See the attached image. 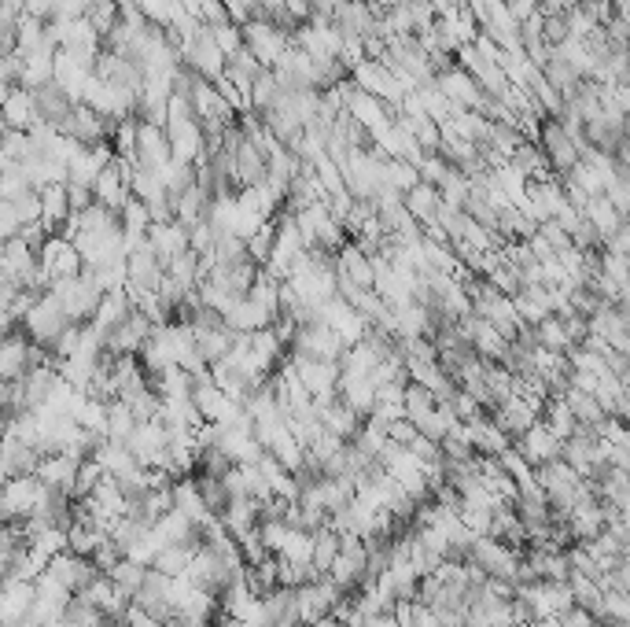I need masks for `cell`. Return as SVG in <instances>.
Here are the masks:
<instances>
[{"label": "cell", "mask_w": 630, "mask_h": 627, "mask_svg": "<svg viewBox=\"0 0 630 627\" xmlns=\"http://www.w3.org/2000/svg\"><path fill=\"white\" fill-rule=\"evenodd\" d=\"M48 292L56 296V303L63 307V314H67L74 325H89L96 314V307H100V296H104V288L96 284L93 273H78V277H63V281H52L48 284Z\"/></svg>", "instance_id": "cell-1"}, {"label": "cell", "mask_w": 630, "mask_h": 627, "mask_svg": "<svg viewBox=\"0 0 630 627\" xmlns=\"http://www.w3.org/2000/svg\"><path fill=\"white\" fill-rule=\"evenodd\" d=\"M67 325H74V321L63 314V307L56 303V296H52V292H45V296L37 299L34 307H30L23 318H19V329H23V336L30 340V344H37V347H48L59 336V332L67 329Z\"/></svg>", "instance_id": "cell-2"}, {"label": "cell", "mask_w": 630, "mask_h": 627, "mask_svg": "<svg viewBox=\"0 0 630 627\" xmlns=\"http://www.w3.org/2000/svg\"><path fill=\"white\" fill-rule=\"evenodd\" d=\"M347 351V344L339 340V332L325 321H314V325H299L295 329V340L288 347V355H303V358H317V362H339Z\"/></svg>", "instance_id": "cell-3"}, {"label": "cell", "mask_w": 630, "mask_h": 627, "mask_svg": "<svg viewBox=\"0 0 630 627\" xmlns=\"http://www.w3.org/2000/svg\"><path fill=\"white\" fill-rule=\"evenodd\" d=\"M538 152L546 155V163L549 170L557 174V178H564L568 170H572L575 163H579V152H575V141H572V133L564 130L557 119H542V126H538Z\"/></svg>", "instance_id": "cell-4"}, {"label": "cell", "mask_w": 630, "mask_h": 627, "mask_svg": "<svg viewBox=\"0 0 630 627\" xmlns=\"http://www.w3.org/2000/svg\"><path fill=\"white\" fill-rule=\"evenodd\" d=\"M288 45H292V34H284V30H277V26L258 23V19H247L244 23V48L266 67V71L277 67V60L288 52Z\"/></svg>", "instance_id": "cell-5"}, {"label": "cell", "mask_w": 630, "mask_h": 627, "mask_svg": "<svg viewBox=\"0 0 630 627\" xmlns=\"http://www.w3.org/2000/svg\"><path fill=\"white\" fill-rule=\"evenodd\" d=\"M152 332H155L152 318H148L144 310L129 307L126 318L118 321L111 332H104V351H111V355H137V347L144 344Z\"/></svg>", "instance_id": "cell-6"}, {"label": "cell", "mask_w": 630, "mask_h": 627, "mask_svg": "<svg viewBox=\"0 0 630 627\" xmlns=\"http://www.w3.org/2000/svg\"><path fill=\"white\" fill-rule=\"evenodd\" d=\"M133 163L152 170L163 178V170L174 163V152H170V141H166L163 126H148V122H137V144H133Z\"/></svg>", "instance_id": "cell-7"}, {"label": "cell", "mask_w": 630, "mask_h": 627, "mask_svg": "<svg viewBox=\"0 0 630 627\" xmlns=\"http://www.w3.org/2000/svg\"><path fill=\"white\" fill-rule=\"evenodd\" d=\"M332 30L339 37H365L376 34V12L369 8V0H336V8H332Z\"/></svg>", "instance_id": "cell-8"}, {"label": "cell", "mask_w": 630, "mask_h": 627, "mask_svg": "<svg viewBox=\"0 0 630 627\" xmlns=\"http://www.w3.org/2000/svg\"><path fill=\"white\" fill-rule=\"evenodd\" d=\"M107 133H111V126H107V122L100 119L89 104H74V111L67 115V122L59 126V137L74 141L78 148H96V144H104Z\"/></svg>", "instance_id": "cell-9"}, {"label": "cell", "mask_w": 630, "mask_h": 627, "mask_svg": "<svg viewBox=\"0 0 630 627\" xmlns=\"http://www.w3.org/2000/svg\"><path fill=\"white\" fill-rule=\"evenodd\" d=\"M30 96H34V111H37V122L41 126H52V130L59 133V126L67 122V115L74 111V104L78 100H70V93L63 89V85H56L52 78L41 85H34L30 89Z\"/></svg>", "instance_id": "cell-10"}, {"label": "cell", "mask_w": 630, "mask_h": 627, "mask_svg": "<svg viewBox=\"0 0 630 627\" xmlns=\"http://www.w3.org/2000/svg\"><path fill=\"white\" fill-rule=\"evenodd\" d=\"M509 447H513L527 465H542V462H553V458H557L560 439L553 436V432L542 425V417H538L535 425H527L524 432H520V436L509 443Z\"/></svg>", "instance_id": "cell-11"}, {"label": "cell", "mask_w": 630, "mask_h": 627, "mask_svg": "<svg viewBox=\"0 0 630 627\" xmlns=\"http://www.w3.org/2000/svg\"><path fill=\"white\" fill-rule=\"evenodd\" d=\"M461 436L468 439L472 454H479V458H498V454L509 447V439L498 432V425H494L487 414H479V417H472V421H465V425H461Z\"/></svg>", "instance_id": "cell-12"}, {"label": "cell", "mask_w": 630, "mask_h": 627, "mask_svg": "<svg viewBox=\"0 0 630 627\" xmlns=\"http://www.w3.org/2000/svg\"><path fill=\"white\" fill-rule=\"evenodd\" d=\"M435 89H439V93H443L450 104L461 107V111H479V104H483L479 85L472 82V78H468V74L461 71L457 63L446 74H439V78H435Z\"/></svg>", "instance_id": "cell-13"}, {"label": "cell", "mask_w": 630, "mask_h": 627, "mask_svg": "<svg viewBox=\"0 0 630 627\" xmlns=\"http://www.w3.org/2000/svg\"><path fill=\"white\" fill-rule=\"evenodd\" d=\"M222 325L229 332H236V336H251V332H258V329H269L273 321L262 314V307H255L247 296H240V299H229V303H225Z\"/></svg>", "instance_id": "cell-14"}, {"label": "cell", "mask_w": 630, "mask_h": 627, "mask_svg": "<svg viewBox=\"0 0 630 627\" xmlns=\"http://www.w3.org/2000/svg\"><path fill=\"white\" fill-rule=\"evenodd\" d=\"M148 244H152L155 259L163 266L166 273V262L188 251V229L181 222H163V225H148Z\"/></svg>", "instance_id": "cell-15"}, {"label": "cell", "mask_w": 630, "mask_h": 627, "mask_svg": "<svg viewBox=\"0 0 630 627\" xmlns=\"http://www.w3.org/2000/svg\"><path fill=\"white\" fill-rule=\"evenodd\" d=\"M233 159H236V185H240V189H258V185H266V152H258L247 137L236 144Z\"/></svg>", "instance_id": "cell-16"}, {"label": "cell", "mask_w": 630, "mask_h": 627, "mask_svg": "<svg viewBox=\"0 0 630 627\" xmlns=\"http://www.w3.org/2000/svg\"><path fill=\"white\" fill-rule=\"evenodd\" d=\"M262 616H266V627H303L295 587H277L273 594H266L262 598Z\"/></svg>", "instance_id": "cell-17"}, {"label": "cell", "mask_w": 630, "mask_h": 627, "mask_svg": "<svg viewBox=\"0 0 630 627\" xmlns=\"http://www.w3.org/2000/svg\"><path fill=\"white\" fill-rule=\"evenodd\" d=\"M93 200L111 207V211H122V203L129 200V185L118 170V159H111L107 166H100V174L93 181Z\"/></svg>", "instance_id": "cell-18"}, {"label": "cell", "mask_w": 630, "mask_h": 627, "mask_svg": "<svg viewBox=\"0 0 630 627\" xmlns=\"http://www.w3.org/2000/svg\"><path fill=\"white\" fill-rule=\"evenodd\" d=\"M41 196V225H45V233L56 237L59 229L70 222V196H67V185H45V189H37Z\"/></svg>", "instance_id": "cell-19"}, {"label": "cell", "mask_w": 630, "mask_h": 627, "mask_svg": "<svg viewBox=\"0 0 630 627\" xmlns=\"http://www.w3.org/2000/svg\"><path fill=\"white\" fill-rule=\"evenodd\" d=\"M0 115H4V122H8V130H34L37 126V111H34V96H30V89H12L8 96H0Z\"/></svg>", "instance_id": "cell-20"}, {"label": "cell", "mask_w": 630, "mask_h": 627, "mask_svg": "<svg viewBox=\"0 0 630 627\" xmlns=\"http://www.w3.org/2000/svg\"><path fill=\"white\" fill-rule=\"evenodd\" d=\"M336 270L343 273L350 284L365 288V292L373 288V259H369V255H365L358 244H350V240L336 251Z\"/></svg>", "instance_id": "cell-21"}, {"label": "cell", "mask_w": 630, "mask_h": 627, "mask_svg": "<svg viewBox=\"0 0 630 627\" xmlns=\"http://www.w3.org/2000/svg\"><path fill=\"white\" fill-rule=\"evenodd\" d=\"M402 207H406V214L417 225H432L439 218V211H443V200H439V192L432 185L417 181L409 192H402Z\"/></svg>", "instance_id": "cell-22"}, {"label": "cell", "mask_w": 630, "mask_h": 627, "mask_svg": "<svg viewBox=\"0 0 630 627\" xmlns=\"http://www.w3.org/2000/svg\"><path fill=\"white\" fill-rule=\"evenodd\" d=\"M192 347H196V355L203 366H214V362H225V358L233 355L236 347V332L222 329H210V332H192Z\"/></svg>", "instance_id": "cell-23"}, {"label": "cell", "mask_w": 630, "mask_h": 627, "mask_svg": "<svg viewBox=\"0 0 630 627\" xmlns=\"http://www.w3.org/2000/svg\"><path fill=\"white\" fill-rule=\"evenodd\" d=\"M266 71V67H262V63L255 60V56H251V52H247V48H240V52H236V56H229V60H225V78H229V82H233V89L240 96H244V104L251 107V100H247V93H251V85H255V78L258 74Z\"/></svg>", "instance_id": "cell-24"}, {"label": "cell", "mask_w": 630, "mask_h": 627, "mask_svg": "<svg viewBox=\"0 0 630 627\" xmlns=\"http://www.w3.org/2000/svg\"><path fill=\"white\" fill-rule=\"evenodd\" d=\"M192 487H196L199 502H203V509H207L210 517H214V521H222V513L229 509V502H233V495H229L225 480H218V476L192 473Z\"/></svg>", "instance_id": "cell-25"}, {"label": "cell", "mask_w": 630, "mask_h": 627, "mask_svg": "<svg viewBox=\"0 0 630 627\" xmlns=\"http://www.w3.org/2000/svg\"><path fill=\"white\" fill-rule=\"evenodd\" d=\"M560 403L568 406V414H572L575 425H586V428H597L601 421H605V406L597 403L594 395H586V391H575L568 388L564 395H560Z\"/></svg>", "instance_id": "cell-26"}, {"label": "cell", "mask_w": 630, "mask_h": 627, "mask_svg": "<svg viewBox=\"0 0 630 627\" xmlns=\"http://www.w3.org/2000/svg\"><path fill=\"white\" fill-rule=\"evenodd\" d=\"M538 222H531L520 207H502L498 211V222H494V233H498V240L502 244H516V240H531L535 237Z\"/></svg>", "instance_id": "cell-27"}, {"label": "cell", "mask_w": 630, "mask_h": 627, "mask_svg": "<svg viewBox=\"0 0 630 627\" xmlns=\"http://www.w3.org/2000/svg\"><path fill=\"white\" fill-rule=\"evenodd\" d=\"M144 572H148V565H140V561H133V557H118L115 565L107 568V583L129 602V598L137 594L140 583H144Z\"/></svg>", "instance_id": "cell-28"}, {"label": "cell", "mask_w": 630, "mask_h": 627, "mask_svg": "<svg viewBox=\"0 0 630 627\" xmlns=\"http://www.w3.org/2000/svg\"><path fill=\"white\" fill-rule=\"evenodd\" d=\"M509 166H516V170H520L527 181H549V178H553V170H549L546 155L538 152L535 141H520V148L509 155Z\"/></svg>", "instance_id": "cell-29"}, {"label": "cell", "mask_w": 630, "mask_h": 627, "mask_svg": "<svg viewBox=\"0 0 630 627\" xmlns=\"http://www.w3.org/2000/svg\"><path fill=\"white\" fill-rule=\"evenodd\" d=\"M199 277H203V259H199L192 248L181 251V255H174V259L166 262V281L177 284V288H185V292L196 288Z\"/></svg>", "instance_id": "cell-30"}, {"label": "cell", "mask_w": 630, "mask_h": 627, "mask_svg": "<svg viewBox=\"0 0 630 627\" xmlns=\"http://www.w3.org/2000/svg\"><path fill=\"white\" fill-rule=\"evenodd\" d=\"M583 218L594 225L597 233H601V240H605L608 233H616L619 225L627 222V218H623V214H619L616 207L605 200V196H590V200L583 203Z\"/></svg>", "instance_id": "cell-31"}, {"label": "cell", "mask_w": 630, "mask_h": 627, "mask_svg": "<svg viewBox=\"0 0 630 627\" xmlns=\"http://www.w3.org/2000/svg\"><path fill=\"white\" fill-rule=\"evenodd\" d=\"M531 332H535L538 351H546V355H568V351H572L568 336H564V329H560L557 314H549V318H542L538 325H531Z\"/></svg>", "instance_id": "cell-32"}, {"label": "cell", "mask_w": 630, "mask_h": 627, "mask_svg": "<svg viewBox=\"0 0 630 627\" xmlns=\"http://www.w3.org/2000/svg\"><path fill=\"white\" fill-rule=\"evenodd\" d=\"M192 557L196 554H188L185 546H177V543H163L159 546V554L152 557V565L155 572H163V576H170V580H177V576H185L188 565H192Z\"/></svg>", "instance_id": "cell-33"}, {"label": "cell", "mask_w": 630, "mask_h": 627, "mask_svg": "<svg viewBox=\"0 0 630 627\" xmlns=\"http://www.w3.org/2000/svg\"><path fill=\"white\" fill-rule=\"evenodd\" d=\"M417 166L402 163V159H384V185L395 192H409L417 185Z\"/></svg>", "instance_id": "cell-34"}, {"label": "cell", "mask_w": 630, "mask_h": 627, "mask_svg": "<svg viewBox=\"0 0 630 627\" xmlns=\"http://www.w3.org/2000/svg\"><path fill=\"white\" fill-rule=\"evenodd\" d=\"M601 620L605 624H630V594L623 591L601 594Z\"/></svg>", "instance_id": "cell-35"}, {"label": "cell", "mask_w": 630, "mask_h": 627, "mask_svg": "<svg viewBox=\"0 0 630 627\" xmlns=\"http://www.w3.org/2000/svg\"><path fill=\"white\" fill-rule=\"evenodd\" d=\"M210 37H214V45H218V52H222L225 60H229V56H236V52L244 48V26H236V23L214 26V30H210Z\"/></svg>", "instance_id": "cell-36"}, {"label": "cell", "mask_w": 630, "mask_h": 627, "mask_svg": "<svg viewBox=\"0 0 630 627\" xmlns=\"http://www.w3.org/2000/svg\"><path fill=\"white\" fill-rule=\"evenodd\" d=\"M314 178H317V185L328 192V196H336V192H343V170H339L328 155H321L314 163Z\"/></svg>", "instance_id": "cell-37"}, {"label": "cell", "mask_w": 630, "mask_h": 627, "mask_svg": "<svg viewBox=\"0 0 630 627\" xmlns=\"http://www.w3.org/2000/svg\"><path fill=\"white\" fill-rule=\"evenodd\" d=\"M535 233L542 237V244H546L553 255H560V251L572 248V237H568V229H564V225H557L553 218H549V222H538Z\"/></svg>", "instance_id": "cell-38"}, {"label": "cell", "mask_w": 630, "mask_h": 627, "mask_svg": "<svg viewBox=\"0 0 630 627\" xmlns=\"http://www.w3.org/2000/svg\"><path fill=\"white\" fill-rule=\"evenodd\" d=\"M12 203V211L15 218H19V225H30V222H41V196H37V189L23 192V196H15Z\"/></svg>", "instance_id": "cell-39"}, {"label": "cell", "mask_w": 630, "mask_h": 627, "mask_svg": "<svg viewBox=\"0 0 630 627\" xmlns=\"http://www.w3.org/2000/svg\"><path fill=\"white\" fill-rule=\"evenodd\" d=\"M384 436L391 439V443H398V447H409V443H413L420 432L413 428V421L402 414V417H391V421H387V425H384Z\"/></svg>", "instance_id": "cell-40"}, {"label": "cell", "mask_w": 630, "mask_h": 627, "mask_svg": "<svg viewBox=\"0 0 630 627\" xmlns=\"http://www.w3.org/2000/svg\"><path fill=\"white\" fill-rule=\"evenodd\" d=\"M568 19L564 15H542V41H546L549 48H557L568 41Z\"/></svg>", "instance_id": "cell-41"}, {"label": "cell", "mask_w": 630, "mask_h": 627, "mask_svg": "<svg viewBox=\"0 0 630 627\" xmlns=\"http://www.w3.org/2000/svg\"><path fill=\"white\" fill-rule=\"evenodd\" d=\"M601 251H605V255H627L630 251V225L623 222L616 233H608L605 244H601Z\"/></svg>", "instance_id": "cell-42"}, {"label": "cell", "mask_w": 630, "mask_h": 627, "mask_svg": "<svg viewBox=\"0 0 630 627\" xmlns=\"http://www.w3.org/2000/svg\"><path fill=\"white\" fill-rule=\"evenodd\" d=\"M557 624L560 627H590L594 624V616L586 613V609H579V605H568V609H560L557 613Z\"/></svg>", "instance_id": "cell-43"}, {"label": "cell", "mask_w": 630, "mask_h": 627, "mask_svg": "<svg viewBox=\"0 0 630 627\" xmlns=\"http://www.w3.org/2000/svg\"><path fill=\"white\" fill-rule=\"evenodd\" d=\"M505 8H509V15L516 19V26L524 23L527 15H535L538 12V0H502Z\"/></svg>", "instance_id": "cell-44"}, {"label": "cell", "mask_w": 630, "mask_h": 627, "mask_svg": "<svg viewBox=\"0 0 630 627\" xmlns=\"http://www.w3.org/2000/svg\"><path fill=\"white\" fill-rule=\"evenodd\" d=\"M15 332H19V318L12 314V307L0 303V344H4L8 336H15Z\"/></svg>", "instance_id": "cell-45"}, {"label": "cell", "mask_w": 630, "mask_h": 627, "mask_svg": "<svg viewBox=\"0 0 630 627\" xmlns=\"http://www.w3.org/2000/svg\"><path fill=\"white\" fill-rule=\"evenodd\" d=\"M314 627H347V624H343L339 616H321V620H317Z\"/></svg>", "instance_id": "cell-46"}, {"label": "cell", "mask_w": 630, "mask_h": 627, "mask_svg": "<svg viewBox=\"0 0 630 627\" xmlns=\"http://www.w3.org/2000/svg\"><path fill=\"white\" fill-rule=\"evenodd\" d=\"M8 137V122H4V115H0V141Z\"/></svg>", "instance_id": "cell-47"}, {"label": "cell", "mask_w": 630, "mask_h": 627, "mask_svg": "<svg viewBox=\"0 0 630 627\" xmlns=\"http://www.w3.org/2000/svg\"><path fill=\"white\" fill-rule=\"evenodd\" d=\"M590 627H608V624H605V620H594V624H590Z\"/></svg>", "instance_id": "cell-48"}, {"label": "cell", "mask_w": 630, "mask_h": 627, "mask_svg": "<svg viewBox=\"0 0 630 627\" xmlns=\"http://www.w3.org/2000/svg\"><path fill=\"white\" fill-rule=\"evenodd\" d=\"M608 627H630V624H608Z\"/></svg>", "instance_id": "cell-49"}]
</instances>
